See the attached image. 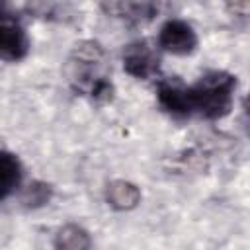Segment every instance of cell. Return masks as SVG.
Here are the masks:
<instances>
[{"mask_svg": "<svg viewBox=\"0 0 250 250\" xmlns=\"http://www.w3.org/2000/svg\"><path fill=\"white\" fill-rule=\"evenodd\" d=\"M68 80L76 94L104 104L113 98V84L105 70V55L100 43L82 41L68 59Z\"/></svg>", "mask_w": 250, "mask_h": 250, "instance_id": "1", "label": "cell"}, {"mask_svg": "<svg viewBox=\"0 0 250 250\" xmlns=\"http://www.w3.org/2000/svg\"><path fill=\"white\" fill-rule=\"evenodd\" d=\"M236 88V76L227 70H209L191 86H188V109L189 117L223 119L230 113L232 96Z\"/></svg>", "mask_w": 250, "mask_h": 250, "instance_id": "2", "label": "cell"}, {"mask_svg": "<svg viewBox=\"0 0 250 250\" xmlns=\"http://www.w3.org/2000/svg\"><path fill=\"white\" fill-rule=\"evenodd\" d=\"M123 68L133 78L148 80L160 72V59L148 41L137 39L123 49Z\"/></svg>", "mask_w": 250, "mask_h": 250, "instance_id": "3", "label": "cell"}, {"mask_svg": "<svg viewBox=\"0 0 250 250\" xmlns=\"http://www.w3.org/2000/svg\"><path fill=\"white\" fill-rule=\"evenodd\" d=\"M29 53V39L16 16L8 12L2 14L0 20V57L6 62L21 61Z\"/></svg>", "mask_w": 250, "mask_h": 250, "instance_id": "4", "label": "cell"}, {"mask_svg": "<svg viewBox=\"0 0 250 250\" xmlns=\"http://www.w3.org/2000/svg\"><path fill=\"white\" fill-rule=\"evenodd\" d=\"M158 47L172 55H191L197 47V33L184 20H168L158 31Z\"/></svg>", "mask_w": 250, "mask_h": 250, "instance_id": "5", "label": "cell"}, {"mask_svg": "<svg viewBox=\"0 0 250 250\" xmlns=\"http://www.w3.org/2000/svg\"><path fill=\"white\" fill-rule=\"evenodd\" d=\"M188 86L182 84L178 78H162L158 80V88H156V98L160 107L178 119H186L189 117V109H188Z\"/></svg>", "mask_w": 250, "mask_h": 250, "instance_id": "6", "label": "cell"}, {"mask_svg": "<svg viewBox=\"0 0 250 250\" xmlns=\"http://www.w3.org/2000/svg\"><path fill=\"white\" fill-rule=\"evenodd\" d=\"M104 12L115 18H123L133 23H143L158 14V4L154 2H105Z\"/></svg>", "mask_w": 250, "mask_h": 250, "instance_id": "7", "label": "cell"}, {"mask_svg": "<svg viewBox=\"0 0 250 250\" xmlns=\"http://www.w3.org/2000/svg\"><path fill=\"white\" fill-rule=\"evenodd\" d=\"M105 199L109 207L117 211H129L141 203V189L127 180H113L105 188Z\"/></svg>", "mask_w": 250, "mask_h": 250, "instance_id": "8", "label": "cell"}, {"mask_svg": "<svg viewBox=\"0 0 250 250\" xmlns=\"http://www.w3.org/2000/svg\"><path fill=\"white\" fill-rule=\"evenodd\" d=\"M21 164L16 154L2 150L0 154V197L8 199L21 184Z\"/></svg>", "mask_w": 250, "mask_h": 250, "instance_id": "9", "label": "cell"}, {"mask_svg": "<svg viewBox=\"0 0 250 250\" xmlns=\"http://www.w3.org/2000/svg\"><path fill=\"white\" fill-rule=\"evenodd\" d=\"M55 250H90V234L80 225H64L55 234Z\"/></svg>", "mask_w": 250, "mask_h": 250, "instance_id": "10", "label": "cell"}, {"mask_svg": "<svg viewBox=\"0 0 250 250\" xmlns=\"http://www.w3.org/2000/svg\"><path fill=\"white\" fill-rule=\"evenodd\" d=\"M53 195V188L45 182H31L23 193H21V203L27 207V209H37V207H43L45 203H49Z\"/></svg>", "mask_w": 250, "mask_h": 250, "instance_id": "11", "label": "cell"}, {"mask_svg": "<svg viewBox=\"0 0 250 250\" xmlns=\"http://www.w3.org/2000/svg\"><path fill=\"white\" fill-rule=\"evenodd\" d=\"M244 109H246V113L250 115V94H248L246 100H244Z\"/></svg>", "mask_w": 250, "mask_h": 250, "instance_id": "12", "label": "cell"}]
</instances>
